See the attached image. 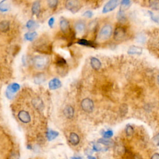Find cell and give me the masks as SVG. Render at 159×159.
Instances as JSON below:
<instances>
[{
	"label": "cell",
	"instance_id": "obj_1",
	"mask_svg": "<svg viewBox=\"0 0 159 159\" xmlns=\"http://www.w3.org/2000/svg\"><path fill=\"white\" fill-rule=\"evenodd\" d=\"M33 65L36 69L42 70L46 69L49 63V59L44 55H37L32 59Z\"/></svg>",
	"mask_w": 159,
	"mask_h": 159
},
{
	"label": "cell",
	"instance_id": "obj_2",
	"mask_svg": "<svg viewBox=\"0 0 159 159\" xmlns=\"http://www.w3.org/2000/svg\"><path fill=\"white\" fill-rule=\"evenodd\" d=\"M113 34V28L111 25L106 24L102 27L100 30L98 39L101 41H104L109 39Z\"/></svg>",
	"mask_w": 159,
	"mask_h": 159
},
{
	"label": "cell",
	"instance_id": "obj_3",
	"mask_svg": "<svg viewBox=\"0 0 159 159\" xmlns=\"http://www.w3.org/2000/svg\"><path fill=\"white\" fill-rule=\"evenodd\" d=\"M65 8L71 13L75 14L80 11L82 6L79 0H66Z\"/></svg>",
	"mask_w": 159,
	"mask_h": 159
},
{
	"label": "cell",
	"instance_id": "obj_4",
	"mask_svg": "<svg viewBox=\"0 0 159 159\" xmlns=\"http://www.w3.org/2000/svg\"><path fill=\"white\" fill-rule=\"evenodd\" d=\"M119 4V0H110L109 1L106 3L103 8V13H106L113 11L116 9Z\"/></svg>",
	"mask_w": 159,
	"mask_h": 159
},
{
	"label": "cell",
	"instance_id": "obj_5",
	"mask_svg": "<svg viewBox=\"0 0 159 159\" xmlns=\"http://www.w3.org/2000/svg\"><path fill=\"white\" fill-rule=\"evenodd\" d=\"M126 36V30L123 27H117L114 30V39L117 41H121L125 39Z\"/></svg>",
	"mask_w": 159,
	"mask_h": 159
},
{
	"label": "cell",
	"instance_id": "obj_6",
	"mask_svg": "<svg viewBox=\"0 0 159 159\" xmlns=\"http://www.w3.org/2000/svg\"><path fill=\"white\" fill-rule=\"evenodd\" d=\"M81 106L84 111L86 113H91L94 109V103L91 99L85 98L82 100Z\"/></svg>",
	"mask_w": 159,
	"mask_h": 159
},
{
	"label": "cell",
	"instance_id": "obj_7",
	"mask_svg": "<svg viewBox=\"0 0 159 159\" xmlns=\"http://www.w3.org/2000/svg\"><path fill=\"white\" fill-rule=\"evenodd\" d=\"M20 85L18 83H11L7 88V91H6V96L9 99L13 98V94L19 90Z\"/></svg>",
	"mask_w": 159,
	"mask_h": 159
},
{
	"label": "cell",
	"instance_id": "obj_8",
	"mask_svg": "<svg viewBox=\"0 0 159 159\" xmlns=\"http://www.w3.org/2000/svg\"><path fill=\"white\" fill-rule=\"evenodd\" d=\"M86 29V24L83 21H78L75 24V30L79 34H83Z\"/></svg>",
	"mask_w": 159,
	"mask_h": 159
},
{
	"label": "cell",
	"instance_id": "obj_9",
	"mask_svg": "<svg viewBox=\"0 0 159 159\" xmlns=\"http://www.w3.org/2000/svg\"><path fill=\"white\" fill-rule=\"evenodd\" d=\"M18 118L23 123H28L31 121L30 114L26 111H21L18 113Z\"/></svg>",
	"mask_w": 159,
	"mask_h": 159
},
{
	"label": "cell",
	"instance_id": "obj_10",
	"mask_svg": "<svg viewBox=\"0 0 159 159\" xmlns=\"http://www.w3.org/2000/svg\"><path fill=\"white\" fill-rule=\"evenodd\" d=\"M60 30L64 33H66L69 31L70 29V24L67 19L64 18H61L60 20Z\"/></svg>",
	"mask_w": 159,
	"mask_h": 159
},
{
	"label": "cell",
	"instance_id": "obj_11",
	"mask_svg": "<svg viewBox=\"0 0 159 159\" xmlns=\"http://www.w3.org/2000/svg\"><path fill=\"white\" fill-rule=\"evenodd\" d=\"M61 86H62V83L58 79H53L51 80L49 83V88L52 90L59 89Z\"/></svg>",
	"mask_w": 159,
	"mask_h": 159
},
{
	"label": "cell",
	"instance_id": "obj_12",
	"mask_svg": "<svg viewBox=\"0 0 159 159\" xmlns=\"http://www.w3.org/2000/svg\"><path fill=\"white\" fill-rule=\"evenodd\" d=\"M40 8H41V5H40V2L39 0L34 1L32 3L31 11L32 14L33 15L38 16L40 12Z\"/></svg>",
	"mask_w": 159,
	"mask_h": 159
},
{
	"label": "cell",
	"instance_id": "obj_13",
	"mask_svg": "<svg viewBox=\"0 0 159 159\" xmlns=\"http://www.w3.org/2000/svg\"><path fill=\"white\" fill-rule=\"evenodd\" d=\"M11 8V3L9 0H2L0 2V11L5 13L8 11Z\"/></svg>",
	"mask_w": 159,
	"mask_h": 159
},
{
	"label": "cell",
	"instance_id": "obj_14",
	"mask_svg": "<svg viewBox=\"0 0 159 159\" xmlns=\"http://www.w3.org/2000/svg\"><path fill=\"white\" fill-rule=\"evenodd\" d=\"M80 137L79 135L75 133H72L70 134L69 136V142L73 146H76L80 143Z\"/></svg>",
	"mask_w": 159,
	"mask_h": 159
},
{
	"label": "cell",
	"instance_id": "obj_15",
	"mask_svg": "<svg viewBox=\"0 0 159 159\" xmlns=\"http://www.w3.org/2000/svg\"><path fill=\"white\" fill-rule=\"evenodd\" d=\"M143 52V49L138 46H131L128 49L127 53L130 55H141Z\"/></svg>",
	"mask_w": 159,
	"mask_h": 159
},
{
	"label": "cell",
	"instance_id": "obj_16",
	"mask_svg": "<svg viewBox=\"0 0 159 159\" xmlns=\"http://www.w3.org/2000/svg\"><path fill=\"white\" fill-rule=\"evenodd\" d=\"M90 64L92 68L94 70H99L101 67V63L98 59L96 57H92L90 60Z\"/></svg>",
	"mask_w": 159,
	"mask_h": 159
},
{
	"label": "cell",
	"instance_id": "obj_17",
	"mask_svg": "<svg viewBox=\"0 0 159 159\" xmlns=\"http://www.w3.org/2000/svg\"><path fill=\"white\" fill-rule=\"evenodd\" d=\"M63 113H64V114H65V116L67 118H69V119H71V118H72L74 116L73 108L71 106H66L65 109H64Z\"/></svg>",
	"mask_w": 159,
	"mask_h": 159
},
{
	"label": "cell",
	"instance_id": "obj_18",
	"mask_svg": "<svg viewBox=\"0 0 159 159\" xmlns=\"http://www.w3.org/2000/svg\"><path fill=\"white\" fill-rule=\"evenodd\" d=\"M37 37H38V33H37L36 32H35V31L29 32H27L25 34L24 39L26 40H28V41L32 42L37 38Z\"/></svg>",
	"mask_w": 159,
	"mask_h": 159
},
{
	"label": "cell",
	"instance_id": "obj_19",
	"mask_svg": "<svg viewBox=\"0 0 159 159\" xmlns=\"http://www.w3.org/2000/svg\"><path fill=\"white\" fill-rule=\"evenodd\" d=\"M10 29V24L9 21H2L0 22V30L3 32H8Z\"/></svg>",
	"mask_w": 159,
	"mask_h": 159
},
{
	"label": "cell",
	"instance_id": "obj_20",
	"mask_svg": "<svg viewBox=\"0 0 159 159\" xmlns=\"http://www.w3.org/2000/svg\"><path fill=\"white\" fill-rule=\"evenodd\" d=\"M77 44L83 46H86V47H95V44L91 41L88 40L84 39H81L79 41L77 42Z\"/></svg>",
	"mask_w": 159,
	"mask_h": 159
},
{
	"label": "cell",
	"instance_id": "obj_21",
	"mask_svg": "<svg viewBox=\"0 0 159 159\" xmlns=\"http://www.w3.org/2000/svg\"><path fill=\"white\" fill-rule=\"evenodd\" d=\"M32 103L33 106L38 110H41L43 108V103L42 101L39 98H35L32 101Z\"/></svg>",
	"mask_w": 159,
	"mask_h": 159
},
{
	"label": "cell",
	"instance_id": "obj_22",
	"mask_svg": "<svg viewBox=\"0 0 159 159\" xmlns=\"http://www.w3.org/2000/svg\"><path fill=\"white\" fill-rule=\"evenodd\" d=\"M26 26L27 29H29V30H35L37 28H38V26L36 21H34V20L30 19L27 22Z\"/></svg>",
	"mask_w": 159,
	"mask_h": 159
},
{
	"label": "cell",
	"instance_id": "obj_23",
	"mask_svg": "<svg viewBox=\"0 0 159 159\" xmlns=\"http://www.w3.org/2000/svg\"><path fill=\"white\" fill-rule=\"evenodd\" d=\"M148 4L151 9L159 11V0H149Z\"/></svg>",
	"mask_w": 159,
	"mask_h": 159
},
{
	"label": "cell",
	"instance_id": "obj_24",
	"mask_svg": "<svg viewBox=\"0 0 159 159\" xmlns=\"http://www.w3.org/2000/svg\"><path fill=\"white\" fill-rule=\"evenodd\" d=\"M59 136V133L57 131H53V130H50L47 132V139L49 141H51Z\"/></svg>",
	"mask_w": 159,
	"mask_h": 159
},
{
	"label": "cell",
	"instance_id": "obj_25",
	"mask_svg": "<svg viewBox=\"0 0 159 159\" xmlns=\"http://www.w3.org/2000/svg\"><path fill=\"white\" fill-rule=\"evenodd\" d=\"M117 19L121 22H124L126 21V16L125 15L124 11L119 10L117 14Z\"/></svg>",
	"mask_w": 159,
	"mask_h": 159
},
{
	"label": "cell",
	"instance_id": "obj_26",
	"mask_svg": "<svg viewBox=\"0 0 159 159\" xmlns=\"http://www.w3.org/2000/svg\"><path fill=\"white\" fill-rule=\"evenodd\" d=\"M130 4H131L130 0H122L119 10L124 11L125 10H126L127 9L129 8Z\"/></svg>",
	"mask_w": 159,
	"mask_h": 159
},
{
	"label": "cell",
	"instance_id": "obj_27",
	"mask_svg": "<svg viewBox=\"0 0 159 159\" xmlns=\"http://www.w3.org/2000/svg\"><path fill=\"white\" fill-rule=\"evenodd\" d=\"M45 80H46V77L42 73L38 74V75L36 77H35L34 78V82L36 84H40L42 83H44L45 82Z\"/></svg>",
	"mask_w": 159,
	"mask_h": 159
},
{
	"label": "cell",
	"instance_id": "obj_28",
	"mask_svg": "<svg viewBox=\"0 0 159 159\" xmlns=\"http://www.w3.org/2000/svg\"><path fill=\"white\" fill-rule=\"evenodd\" d=\"M57 65L58 66L59 68H64L65 66L67 65L66 60L64 59L62 57H59L56 60Z\"/></svg>",
	"mask_w": 159,
	"mask_h": 159
},
{
	"label": "cell",
	"instance_id": "obj_29",
	"mask_svg": "<svg viewBox=\"0 0 159 159\" xmlns=\"http://www.w3.org/2000/svg\"><path fill=\"white\" fill-rule=\"evenodd\" d=\"M47 4L51 9H55L58 5L59 0H47Z\"/></svg>",
	"mask_w": 159,
	"mask_h": 159
},
{
	"label": "cell",
	"instance_id": "obj_30",
	"mask_svg": "<svg viewBox=\"0 0 159 159\" xmlns=\"http://www.w3.org/2000/svg\"><path fill=\"white\" fill-rule=\"evenodd\" d=\"M119 111L121 114L123 115V116H124V115H125L127 113V106L126 104H123V105L121 106Z\"/></svg>",
	"mask_w": 159,
	"mask_h": 159
},
{
	"label": "cell",
	"instance_id": "obj_31",
	"mask_svg": "<svg viewBox=\"0 0 159 159\" xmlns=\"http://www.w3.org/2000/svg\"><path fill=\"white\" fill-rule=\"evenodd\" d=\"M126 133L128 136H131L134 133V129L131 126H127L126 129Z\"/></svg>",
	"mask_w": 159,
	"mask_h": 159
},
{
	"label": "cell",
	"instance_id": "obj_32",
	"mask_svg": "<svg viewBox=\"0 0 159 159\" xmlns=\"http://www.w3.org/2000/svg\"><path fill=\"white\" fill-rule=\"evenodd\" d=\"M113 136V133L112 131H108L104 132V134H103V137L105 139H108V138H110Z\"/></svg>",
	"mask_w": 159,
	"mask_h": 159
},
{
	"label": "cell",
	"instance_id": "obj_33",
	"mask_svg": "<svg viewBox=\"0 0 159 159\" xmlns=\"http://www.w3.org/2000/svg\"><path fill=\"white\" fill-rule=\"evenodd\" d=\"M93 16V13L91 11H86L83 14V16L86 18H91Z\"/></svg>",
	"mask_w": 159,
	"mask_h": 159
},
{
	"label": "cell",
	"instance_id": "obj_34",
	"mask_svg": "<svg viewBox=\"0 0 159 159\" xmlns=\"http://www.w3.org/2000/svg\"><path fill=\"white\" fill-rule=\"evenodd\" d=\"M98 143L106 145H110L111 144V141H108L106 139H100L98 141Z\"/></svg>",
	"mask_w": 159,
	"mask_h": 159
},
{
	"label": "cell",
	"instance_id": "obj_35",
	"mask_svg": "<svg viewBox=\"0 0 159 159\" xmlns=\"http://www.w3.org/2000/svg\"><path fill=\"white\" fill-rule=\"evenodd\" d=\"M145 37L144 36V35H139L137 36V42H142V43H143V42H145Z\"/></svg>",
	"mask_w": 159,
	"mask_h": 159
},
{
	"label": "cell",
	"instance_id": "obj_36",
	"mask_svg": "<svg viewBox=\"0 0 159 159\" xmlns=\"http://www.w3.org/2000/svg\"><path fill=\"white\" fill-rule=\"evenodd\" d=\"M54 24H55V18H54L53 17H52V18H50L49 19V21H48L49 26L50 27V28H53Z\"/></svg>",
	"mask_w": 159,
	"mask_h": 159
},
{
	"label": "cell",
	"instance_id": "obj_37",
	"mask_svg": "<svg viewBox=\"0 0 159 159\" xmlns=\"http://www.w3.org/2000/svg\"><path fill=\"white\" fill-rule=\"evenodd\" d=\"M153 143L155 145H159V133L153 138Z\"/></svg>",
	"mask_w": 159,
	"mask_h": 159
},
{
	"label": "cell",
	"instance_id": "obj_38",
	"mask_svg": "<svg viewBox=\"0 0 159 159\" xmlns=\"http://www.w3.org/2000/svg\"><path fill=\"white\" fill-rule=\"evenodd\" d=\"M148 13H149V14H150V17H151L152 19L154 21H155V22H158V18H157V17L156 16H155V15L153 13H152V11H148Z\"/></svg>",
	"mask_w": 159,
	"mask_h": 159
},
{
	"label": "cell",
	"instance_id": "obj_39",
	"mask_svg": "<svg viewBox=\"0 0 159 159\" xmlns=\"http://www.w3.org/2000/svg\"><path fill=\"white\" fill-rule=\"evenodd\" d=\"M93 150L96 152H99L102 150V148L98 144H94L93 145Z\"/></svg>",
	"mask_w": 159,
	"mask_h": 159
},
{
	"label": "cell",
	"instance_id": "obj_40",
	"mask_svg": "<svg viewBox=\"0 0 159 159\" xmlns=\"http://www.w3.org/2000/svg\"><path fill=\"white\" fill-rule=\"evenodd\" d=\"M151 159H159V154L155 153L151 157Z\"/></svg>",
	"mask_w": 159,
	"mask_h": 159
},
{
	"label": "cell",
	"instance_id": "obj_41",
	"mask_svg": "<svg viewBox=\"0 0 159 159\" xmlns=\"http://www.w3.org/2000/svg\"><path fill=\"white\" fill-rule=\"evenodd\" d=\"M134 159H143V158H142L140 155H134Z\"/></svg>",
	"mask_w": 159,
	"mask_h": 159
},
{
	"label": "cell",
	"instance_id": "obj_42",
	"mask_svg": "<svg viewBox=\"0 0 159 159\" xmlns=\"http://www.w3.org/2000/svg\"><path fill=\"white\" fill-rule=\"evenodd\" d=\"M70 159H83V158L81 157H72L70 158Z\"/></svg>",
	"mask_w": 159,
	"mask_h": 159
},
{
	"label": "cell",
	"instance_id": "obj_43",
	"mask_svg": "<svg viewBox=\"0 0 159 159\" xmlns=\"http://www.w3.org/2000/svg\"><path fill=\"white\" fill-rule=\"evenodd\" d=\"M88 159H96L95 158L92 157V156H88Z\"/></svg>",
	"mask_w": 159,
	"mask_h": 159
},
{
	"label": "cell",
	"instance_id": "obj_44",
	"mask_svg": "<svg viewBox=\"0 0 159 159\" xmlns=\"http://www.w3.org/2000/svg\"><path fill=\"white\" fill-rule=\"evenodd\" d=\"M158 83H159V76L158 77Z\"/></svg>",
	"mask_w": 159,
	"mask_h": 159
}]
</instances>
